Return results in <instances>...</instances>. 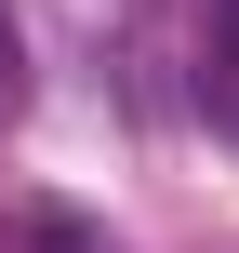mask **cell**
Listing matches in <instances>:
<instances>
[{"mask_svg":"<svg viewBox=\"0 0 239 253\" xmlns=\"http://www.w3.org/2000/svg\"><path fill=\"white\" fill-rule=\"evenodd\" d=\"M27 93V40H13V13H0V107Z\"/></svg>","mask_w":239,"mask_h":253,"instance_id":"3957f363","label":"cell"},{"mask_svg":"<svg viewBox=\"0 0 239 253\" xmlns=\"http://www.w3.org/2000/svg\"><path fill=\"white\" fill-rule=\"evenodd\" d=\"M200 93H213V133L239 147V0H213V27H200Z\"/></svg>","mask_w":239,"mask_h":253,"instance_id":"6da1fadb","label":"cell"},{"mask_svg":"<svg viewBox=\"0 0 239 253\" xmlns=\"http://www.w3.org/2000/svg\"><path fill=\"white\" fill-rule=\"evenodd\" d=\"M0 253H106V240L67 227V213H0Z\"/></svg>","mask_w":239,"mask_h":253,"instance_id":"7a4b0ae2","label":"cell"}]
</instances>
